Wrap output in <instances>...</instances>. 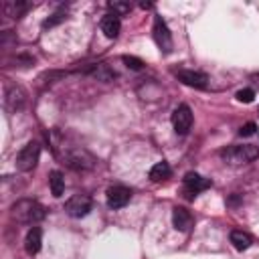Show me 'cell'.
I'll return each mask as SVG.
<instances>
[{
	"label": "cell",
	"instance_id": "cell-1",
	"mask_svg": "<svg viewBox=\"0 0 259 259\" xmlns=\"http://www.w3.org/2000/svg\"><path fill=\"white\" fill-rule=\"evenodd\" d=\"M47 214L45 206L36 200H30V198H22L18 200L16 204H12V217L18 221V223H26V225H34L38 221H42Z\"/></svg>",
	"mask_w": 259,
	"mask_h": 259
},
{
	"label": "cell",
	"instance_id": "cell-2",
	"mask_svg": "<svg viewBox=\"0 0 259 259\" xmlns=\"http://www.w3.org/2000/svg\"><path fill=\"white\" fill-rule=\"evenodd\" d=\"M221 158L223 162L231 164V166H241V164H249L253 160L259 158V148L257 146H229L225 150H221Z\"/></svg>",
	"mask_w": 259,
	"mask_h": 259
},
{
	"label": "cell",
	"instance_id": "cell-3",
	"mask_svg": "<svg viewBox=\"0 0 259 259\" xmlns=\"http://www.w3.org/2000/svg\"><path fill=\"white\" fill-rule=\"evenodd\" d=\"M38 156H40V146L38 142H28L16 156V168L22 170V172H28L36 166L38 162Z\"/></svg>",
	"mask_w": 259,
	"mask_h": 259
},
{
	"label": "cell",
	"instance_id": "cell-4",
	"mask_svg": "<svg viewBox=\"0 0 259 259\" xmlns=\"http://www.w3.org/2000/svg\"><path fill=\"white\" fill-rule=\"evenodd\" d=\"M91 206H93V202H91V198H89L87 194H75V196H71V198L65 202V210H67V214L73 217V219H81V217L89 214Z\"/></svg>",
	"mask_w": 259,
	"mask_h": 259
},
{
	"label": "cell",
	"instance_id": "cell-5",
	"mask_svg": "<svg viewBox=\"0 0 259 259\" xmlns=\"http://www.w3.org/2000/svg\"><path fill=\"white\" fill-rule=\"evenodd\" d=\"M172 127L178 136H186L192 127V111L188 105H178L172 113Z\"/></svg>",
	"mask_w": 259,
	"mask_h": 259
},
{
	"label": "cell",
	"instance_id": "cell-6",
	"mask_svg": "<svg viewBox=\"0 0 259 259\" xmlns=\"http://www.w3.org/2000/svg\"><path fill=\"white\" fill-rule=\"evenodd\" d=\"M152 32H154V40H156L158 49L168 55V53L172 51V34H170V30H168L166 22L162 20V16H156V18H154V28H152Z\"/></svg>",
	"mask_w": 259,
	"mask_h": 259
},
{
	"label": "cell",
	"instance_id": "cell-7",
	"mask_svg": "<svg viewBox=\"0 0 259 259\" xmlns=\"http://www.w3.org/2000/svg\"><path fill=\"white\" fill-rule=\"evenodd\" d=\"M65 162H67L71 168H75V170H89V168H93V164H95L93 156L87 154L83 148H73L71 152H67Z\"/></svg>",
	"mask_w": 259,
	"mask_h": 259
},
{
	"label": "cell",
	"instance_id": "cell-8",
	"mask_svg": "<svg viewBox=\"0 0 259 259\" xmlns=\"http://www.w3.org/2000/svg\"><path fill=\"white\" fill-rule=\"evenodd\" d=\"M105 196H107V206L117 210V208H123L132 200V190L121 186V184H117V186H109Z\"/></svg>",
	"mask_w": 259,
	"mask_h": 259
},
{
	"label": "cell",
	"instance_id": "cell-9",
	"mask_svg": "<svg viewBox=\"0 0 259 259\" xmlns=\"http://www.w3.org/2000/svg\"><path fill=\"white\" fill-rule=\"evenodd\" d=\"M174 75L188 87H196V89H204L208 83V77L200 71H192V69H176Z\"/></svg>",
	"mask_w": 259,
	"mask_h": 259
},
{
	"label": "cell",
	"instance_id": "cell-10",
	"mask_svg": "<svg viewBox=\"0 0 259 259\" xmlns=\"http://www.w3.org/2000/svg\"><path fill=\"white\" fill-rule=\"evenodd\" d=\"M210 184H212V182H210L208 178H202V176L196 174V172H188V174L184 176V192H186L188 198H192V196H196L198 192L206 190Z\"/></svg>",
	"mask_w": 259,
	"mask_h": 259
},
{
	"label": "cell",
	"instance_id": "cell-11",
	"mask_svg": "<svg viewBox=\"0 0 259 259\" xmlns=\"http://www.w3.org/2000/svg\"><path fill=\"white\" fill-rule=\"evenodd\" d=\"M119 30H121V22H119V16L117 14L109 12V14H105L101 18V32L107 38H115L119 34Z\"/></svg>",
	"mask_w": 259,
	"mask_h": 259
},
{
	"label": "cell",
	"instance_id": "cell-12",
	"mask_svg": "<svg viewBox=\"0 0 259 259\" xmlns=\"http://www.w3.org/2000/svg\"><path fill=\"white\" fill-rule=\"evenodd\" d=\"M24 101H26V93L22 87H10L6 91V109L16 111L24 105Z\"/></svg>",
	"mask_w": 259,
	"mask_h": 259
},
{
	"label": "cell",
	"instance_id": "cell-13",
	"mask_svg": "<svg viewBox=\"0 0 259 259\" xmlns=\"http://www.w3.org/2000/svg\"><path fill=\"white\" fill-rule=\"evenodd\" d=\"M172 225H174L176 231H188L192 227V214L186 208L176 206L172 210Z\"/></svg>",
	"mask_w": 259,
	"mask_h": 259
},
{
	"label": "cell",
	"instance_id": "cell-14",
	"mask_svg": "<svg viewBox=\"0 0 259 259\" xmlns=\"http://www.w3.org/2000/svg\"><path fill=\"white\" fill-rule=\"evenodd\" d=\"M40 243H42V233L38 227H32L28 233H26V239H24V249L28 255H36L40 251Z\"/></svg>",
	"mask_w": 259,
	"mask_h": 259
},
{
	"label": "cell",
	"instance_id": "cell-15",
	"mask_svg": "<svg viewBox=\"0 0 259 259\" xmlns=\"http://www.w3.org/2000/svg\"><path fill=\"white\" fill-rule=\"evenodd\" d=\"M170 174H172V170H170V164L168 162H156L152 168H150V180L152 182H162V180H166V178H170Z\"/></svg>",
	"mask_w": 259,
	"mask_h": 259
},
{
	"label": "cell",
	"instance_id": "cell-16",
	"mask_svg": "<svg viewBox=\"0 0 259 259\" xmlns=\"http://www.w3.org/2000/svg\"><path fill=\"white\" fill-rule=\"evenodd\" d=\"M229 239H231V243H233V247H235L237 251H245V249H249L251 243H253L251 235L245 233V231H233Z\"/></svg>",
	"mask_w": 259,
	"mask_h": 259
},
{
	"label": "cell",
	"instance_id": "cell-17",
	"mask_svg": "<svg viewBox=\"0 0 259 259\" xmlns=\"http://www.w3.org/2000/svg\"><path fill=\"white\" fill-rule=\"evenodd\" d=\"M49 186H51V192H53L55 198L63 196V190H65V178H63V174H61L59 170H53V172L49 174Z\"/></svg>",
	"mask_w": 259,
	"mask_h": 259
},
{
	"label": "cell",
	"instance_id": "cell-18",
	"mask_svg": "<svg viewBox=\"0 0 259 259\" xmlns=\"http://www.w3.org/2000/svg\"><path fill=\"white\" fill-rule=\"evenodd\" d=\"M91 75H93V77H97L99 81H111V79L115 77V73H113L107 65H95V67H93V71H91Z\"/></svg>",
	"mask_w": 259,
	"mask_h": 259
},
{
	"label": "cell",
	"instance_id": "cell-19",
	"mask_svg": "<svg viewBox=\"0 0 259 259\" xmlns=\"http://www.w3.org/2000/svg\"><path fill=\"white\" fill-rule=\"evenodd\" d=\"M107 8L113 12V14H125V12H130L132 10V4H127V2H109L107 4Z\"/></svg>",
	"mask_w": 259,
	"mask_h": 259
},
{
	"label": "cell",
	"instance_id": "cell-20",
	"mask_svg": "<svg viewBox=\"0 0 259 259\" xmlns=\"http://www.w3.org/2000/svg\"><path fill=\"white\" fill-rule=\"evenodd\" d=\"M123 63H125L130 69H134V71H140V69H144V61H142V59H138V57H130V55H123Z\"/></svg>",
	"mask_w": 259,
	"mask_h": 259
},
{
	"label": "cell",
	"instance_id": "cell-21",
	"mask_svg": "<svg viewBox=\"0 0 259 259\" xmlns=\"http://www.w3.org/2000/svg\"><path fill=\"white\" fill-rule=\"evenodd\" d=\"M253 97H255V91L253 89H241V91H237V99L241 103H251Z\"/></svg>",
	"mask_w": 259,
	"mask_h": 259
},
{
	"label": "cell",
	"instance_id": "cell-22",
	"mask_svg": "<svg viewBox=\"0 0 259 259\" xmlns=\"http://www.w3.org/2000/svg\"><path fill=\"white\" fill-rule=\"evenodd\" d=\"M67 18V14L65 12H57V14H53V18H49V20H45V28H51V26H55V24H59V22H63Z\"/></svg>",
	"mask_w": 259,
	"mask_h": 259
},
{
	"label": "cell",
	"instance_id": "cell-23",
	"mask_svg": "<svg viewBox=\"0 0 259 259\" xmlns=\"http://www.w3.org/2000/svg\"><path fill=\"white\" fill-rule=\"evenodd\" d=\"M255 130H257V125H255L253 121H249V123H245V125L239 130V134L247 138V136H253V134H255Z\"/></svg>",
	"mask_w": 259,
	"mask_h": 259
}]
</instances>
